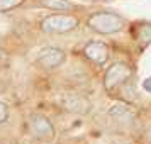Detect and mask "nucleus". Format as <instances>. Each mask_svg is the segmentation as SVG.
<instances>
[{"instance_id": "nucleus-4", "label": "nucleus", "mask_w": 151, "mask_h": 144, "mask_svg": "<svg viewBox=\"0 0 151 144\" xmlns=\"http://www.w3.org/2000/svg\"><path fill=\"white\" fill-rule=\"evenodd\" d=\"M29 127L32 130V134L37 139H41V141H51L56 136L55 125L51 124V120L48 117L42 115V114H31V117H29Z\"/></svg>"}, {"instance_id": "nucleus-6", "label": "nucleus", "mask_w": 151, "mask_h": 144, "mask_svg": "<svg viewBox=\"0 0 151 144\" xmlns=\"http://www.w3.org/2000/svg\"><path fill=\"white\" fill-rule=\"evenodd\" d=\"M83 54L97 64H105L109 59V48L100 41H92L83 48Z\"/></svg>"}, {"instance_id": "nucleus-1", "label": "nucleus", "mask_w": 151, "mask_h": 144, "mask_svg": "<svg viewBox=\"0 0 151 144\" xmlns=\"http://www.w3.org/2000/svg\"><path fill=\"white\" fill-rule=\"evenodd\" d=\"M87 26L99 34H116L124 29L126 21L114 12H95L87 19Z\"/></svg>"}, {"instance_id": "nucleus-13", "label": "nucleus", "mask_w": 151, "mask_h": 144, "mask_svg": "<svg viewBox=\"0 0 151 144\" xmlns=\"http://www.w3.org/2000/svg\"><path fill=\"white\" fill-rule=\"evenodd\" d=\"M143 88L148 92V93H151V78H146L143 82Z\"/></svg>"}, {"instance_id": "nucleus-3", "label": "nucleus", "mask_w": 151, "mask_h": 144, "mask_svg": "<svg viewBox=\"0 0 151 144\" xmlns=\"http://www.w3.org/2000/svg\"><path fill=\"white\" fill-rule=\"evenodd\" d=\"M131 75H132V69H131L129 64H126V63H114L105 71L104 88L107 90V92H114L121 85H124L126 82H129Z\"/></svg>"}, {"instance_id": "nucleus-5", "label": "nucleus", "mask_w": 151, "mask_h": 144, "mask_svg": "<svg viewBox=\"0 0 151 144\" xmlns=\"http://www.w3.org/2000/svg\"><path fill=\"white\" fill-rule=\"evenodd\" d=\"M66 61V53L60 48H42L37 54V63L46 69H55Z\"/></svg>"}, {"instance_id": "nucleus-10", "label": "nucleus", "mask_w": 151, "mask_h": 144, "mask_svg": "<svg viewBox=\"0 0 151 144\" xmlns=\"http://www.w3.org/2000/svg\"><path fill=\"white\" fill-rule=\"evenodd\" d=\"M136 39L141 44V48L148 46L151 42V22H143V24H137L136 27Z\"/></svg>"}, {"instance_id": "nucleus-9", "label": "nucleus", "mask_w": 151, "mask_h": 144, "mask_svg": "<svg viewBox=\"0 0 151 144\" xmlns=\"http://www.w3.org/2000/svg\"><path fill=\"white\" fill-rule=\"evenodd\" d=\"M39 5L49 10H56V12H65V10L73 9V4L70 0H41Z\"/></svg>"}, {"instance_id": "nucleus-15", "label": "nucleus", "mask_w": 151, "mask_h": 144, "mask_svg": "<svg viewBox=\"0 0 151 144\" xmlns=\"http://www.w3.org/2000/svg\"><path fill=\"white\" fill-rule=\"evenodd\" d=\"M85 2H95V0H85Z\"/></svg>"}, {"instance_id": "nucleus-7", "label": "nucleus", "mask_w": 151, "mask_h": 144, "mask_svg": "<svg viewBox=\"0 0 151 144\" xmlns=\"http://www.w3.org/2000/svg\"><path fill=\"white\" fill-rule=\"evenodd\" d=\"M63 107L75 114H88L90 112V102L78 93H66L63 97Z\"/></svg>"}, {"instance_id": "nucleus-14", "label": "nucleus", "mask_w": 151, "mask_h": 144, "mask_svg": "<svg viewBox=\"0 0 151 144\" xmlns=\"http://www.w3.org/2000/svg\"><path fill=\"white\" fill-rule=\"evenodd\" d=\"M148 141H150V144H151V127L148 129Z\"/></svg>"}, {"instance_id": "nucleus-8", "label": "nucleus", "mask_w": 151, "mask_h": 144, "mask_svg": "<svg viewBox=\"0 0 151 144\" xmlns=\"http://www.w3.org/2000/svg\"><path fill=\"white\" fill-rule=\"evenodd\" d=\"M109 115L117 119V120H132L136 117V110L132 109L131 105H114L112 109L109 110Z\"/></svg>"}, {"instance_id": "nucleus-12", "label": "nucleus", "mask_w": 151, "mask_h": 144, "mask_svg": "<svg viewBox=\"0 0 151 144\" xmlns=\"http://www.w3.org/2000/svg\"><path fill=\"white\" fill-rule=\"evenodd\" d=\"M7 119H9V107H7V103L0 102V124L7 122Z\"/></svg>"}, {"instance_id": "nucleus-2", "label": "nucleus", "mask_w": 151, "mask_h": 144, "mask_svg": "<svg viewBox=\"0 0 151 144\" xmlns=\"http://www.w3.org/2000/svg\"><path fill=\"white\" fill-rule=\"evenodd\" d=\"M78 19L70 14H53L41 21V31L48 34H65L76 29Z\"/></svg>"}, {"instance_id": "nucleus-11", "label": "nucleus", "mask_w": 151, "mask_h": 144, "mask_svg": "<svg viewBox=\"0 0 151 144\" xmlns=\"http://www.w3.org/2000/svg\"><path fill=\"white\" fill-rule=\"evenodd\" d=\"M24 4V0H0V12H9Z\"/></svg>"}]
</instances>
